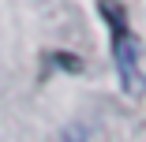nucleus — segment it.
I'll list each match as a JSON object with an SVG mask.
<instances>
[{
    "label": "nucleus",
    "mask_w": 146,
    "mask_h": 142,
    "mask_svg": "<svg viewBox=\"0 0 146 142\" xmlns=\"http://www.w3.org/2000/svg\"><path fill=\"white\" fill-rule=\"evenodd\" d=\"M98 11L109 22V41H112V64L120 75V86L127 97L146 94V45L127 22V8L120 0H98Z\"/></svg>",
    "instance_id": "1"
}]
</instances>
